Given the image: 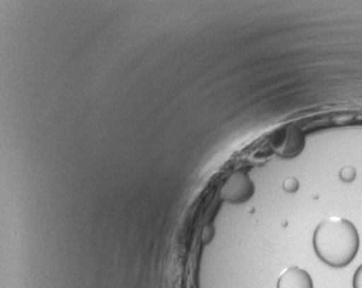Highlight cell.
Segmentation results:
<instances>
[{
	"label": "cell",
	"instance_id": "cell-1",
	"mask_svg": "<svg viewBox=\"0 0 362 288\" xmlns=\"http://www.w3.org/2000/svg\"><path fill=\"white\" fill-rule=\"evenodd\" d=\"M313 246L321 261L332 268H344L359 251V234L356 225L347 220H327L315 229Z\"/></svg>",
	"mask_w": 362,
	"mask_h": 288
},
{
	"label": "cell",
	"instance_id": "cell-2",
	"mask_svg": "<svg viewBox=\"0 0 362 288\" xmlns=\"http://www.w3.org/2000/svg\"><path fill=\"white\" fill-rule=\"evenodd\" d=\"M255 186L243 172H238L228 179L221 190V198L232 204H241L254 195Z\"/></svg>",
	"mask_w": 362,
	"mask_h": 288
},
{
	"label": "cell",
	"instance_id": "cell-3",
	"mask_svg": "<svg viewBox=\"0 0 362 288\" xmlns=\"http://www.w3.org/2000/svg\"><path fill=\"white\" fill-rule=\"evenodd\" d=\"M278 288H314L313 280L308 271L291 267L281 275Z\"/></svg>",
	"mask_w": 362,
	"mask_h": 288
},
{
	"label": "cell",
	"instance_id": "cell-4",
	"mask_svg": "<svg viewBox=\"0 0 362 288\" xmlns=\"http://www.w3.org/2000/svg\"><path fill=\"white\" fill-rule=\"evenodd\" d=\"M356 169L352 167H345L341 169V173H339V176H341V180L344 181V182H351V181H354L356 179Z\"/></svg>",
	"mask_w": 362,
	"mask_h": 288
},
{
	"label": "cell",
	"instance_id": "cell-5",
	"mask_svg": "<svg viewBox=\"0 0 362 288\" xmlns=\"http://www.w3.org/2000/svg\"><path fill=\"white\" fill-rule=\"evenodd\" d=\"M354 288H362V264L354 273Z\"/></svg>",
	"mask_w": 362,
	"mask_h": 288
},
{
	"label": "cell",
	"instance_id": "cell-6",
	"mask_svg": "<svg viewBox=\"0 0 362 288\" xmlns=\"http://www.w3.org/2000/svg\"><path fill=\"white\" fill-rule=\"evenodd\" d=\"M298 189V182L295 179H290V180L284 182V190H287L289 192L296 191Z\"/></svg>",
	"mask_w": 362,
	"mask_h": 288
}]
</instances>
